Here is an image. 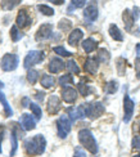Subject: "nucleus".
Wrapping results in <instances>:
<instances>
[{"mask_svg":"<svg viewBox=\"0 0 140 157\" xmlns=\"http://www.w3.org/2000/svg\"><path fill=\"white\" fill-rule=\"evenodd\" d=\"M109 35L112 39H115L116 41H122L123 40V36L121 34V31H119V29L117 27L116 25H111L109 26Z\"/></svg>","mask_w":140,"mask_h":157,"instance_id":"aec40b11","label":"nucleus"},{"mask_svg":"<svg viewBox=\"0 0 140 157\" xmlns=\"http://www.w3.org/2000/svg\"><path fill=\"white\" fill-rule=\"evenodd\" d=\"M10 37H12L13 41H18V40H21V39L23 37V34L19 32L17 26H12V29H10Z\"/></svg>","mask_w":140,"mask_h":157,"instance_id":"393cba45","label":"nucleus"},{"mask_svg":"<svg viewBox=\"0 0 140 157\" xmlns=\"http://www.w3.org/2000/svg\"><path fill=\"white\" fill-rule=\"evenodd\" d=\"M84 17H85V19H88L89 22H94L98 18V8L95 5H89L88 8L84 10Z\"/></svg>","mask_w":140,"mask_h":157,"instance_id":"f3484780","label":"nucleus"},{"mask_svg":"<svg viewBox=\"0 0 140 157\" xmlns=\"http://www.w3.org/2000/svg\"><path fill=\"white\" fill-rule=\"evenodd\" d=\"M30 104H31V103H30V99H28L27 97H25L23 99H22V107H28Z\"/></svg>","mask_w":140,"mask_h":157,"instance_id":"37998d69","label":"nucleus"},{"mask_svg":"<svg viewBox=\"0 0 140 157\" xmlns=\"http://www.w3.org/2000/svg\"><path fill=\"white\" fill-rule=\"evenodd\" d=\"M66 67H67V70L70 71V72H72V74H80V68H78V66H77V63L73 61V59H71V61H68L67 62V64H66Z\"/></svg>","mask_w":140,"mask_h":157,"instance_id":"c756f323","label":"nucleus"},{"mask_svg":"<svg viewBox=\"0 0 140 157\" xmlns=\"http://www.w3.org/2000/svg\"><path fill=\"white\" fill-rule=\"evenodd\" d=\"M51 35H53V26L50 23H45L40 26V29L36 32V41L48 40L49 37H51Z\"/></svg>","mask_w":140,"mask_h":157,"instance_id":"0eeeda50","label":"nucleus"},{"mask_svg":"<svg viewBox=\"0 0 140 157\" xmlns=\"http://www.w3.org/2000/svg\"><path fill=\"white\" fill-rule=\"evenodd\" d=\"M86 0H71V5L73 6V8H82V6L85 5Z\"/></svg>","mask_w":140,"mask_h":157,"instance_id":"e433bc0d","label":"nucleus"},{"mask_svg":"<svg viewBox=\"0 0 140 157\" xmlns=\"http://www.w3.org/2000/svg\"><path fill=\"white\" fill-rule=\"evenodd\" d=\"M21 3V0H3L2 2V8L4 10H12Z\"/></svg>","mask_w":140,"mask_h":157,"instance_id":"5701e85b","label":"nucleus"},{"mask_svg":"<svg viewBox=\"0 0 140 157\" xmlns=\"http://www.w3.org/2000/svg\"><path fill=\"white\" fill-rule=\"evenodd\" d=\"M57 130H58V136L59 138H66L71 132V120L68 116H61L57 120Z\"/></svg>","mask_w":140,"mask_h":157,"instance_id":"423d86ee","label":"nucleus"},{"mask_svg":"<svg viewBox=\"0 0 140 157\" xmlns=\"http://www.w3.org/2000/svg\"><path fill=\"white\" fill-rule=\"evenodd\" d=\"M96 47H98L96 41L93 37H89V39H86V40L82 41V49L86 52V53H91L93 50L96 49Z\"/></svg>","mask_w":140,"mask_h":157,"instance_id":"6ab92c4d","label":"nucleus"},{"mask_svg":"<svg viewBox=\"0 0 140 157\" xmlns=\"http://www.w3.org/2000/svg\"><path fill=\"white\" fill-rule=\"evenodd\" d=\"M135 67H136V72H138V77L140 78V58H136V62H135Z\"/></svg>","mask_w":140,"mask_h":157,"instance_id":"79ce46f5","label":"nucleus"},{"mask_svg":"<svg viewBox=\"0 0 140 157\" xmlns=\"http://www.w3.org/2000/svg\"><path fill=\"white\" fill-rule=\"evenodd\" d=\"M18 136L16 134V132L13 130L12 134H10V143H12V149H10V156H14L17 152V148H18Z\"/></svg>","mask_w":140,"mask_h":157,"instance_id":"b1692460","label":"nucleus"},{"mask_svg":"<svg viewBox=\"0 0 140 157\" xmlns=\"http://www.w3.org/2000/svg\"><path fill=\"white\" fill-rule=\"evenodd\" d=\"M98 67H99V61L98 59H94V58H88L84 64V68L86 72H89L91 75H95L96 71H98Z\"/></svg>","mask_w":140,"mask_h":157,"instance_id":"2eb2a0df","label":"nucleus"},{"mask_svg":"<svg viewBox=\"0 0 140 157\" xmlns=\"http://www.w3.org/2000/svg\"><path fill=\"white\" fill-rule=\"evenodd\" d=\"M67 113L70 116V119L71 121H77L80 119H82V117H85V111L82 108V104L81 106H78V107H71L67 109Z\"/></svg>","mask_w":140,"mask_h":157,"instance_id":"9b49d317","label":"nucleus"},{"mask_svg":"<svg viewBox=\"0 0 140 157\" xmlns=\"http://www.w3.org/2000/svg\"><path fill=\"white\" fill-rule=\"evenodd\" d=\"M43 59H44V53L41 50H31V52H28V54L25 58L23 66H25V68H30L40 62H43Z\"/></svg>","mask_w":140,"mask_h":157,"instance_id":"39448f33","label":"nucleus"},{"mask_svg":"<svg viewBox=\"0 0 140 157\" xmlns=\"http://www.w3.org/2000/svg\"><path fill=\"white\" fill-rule=\"evenodd\" d=\"M37 9L43 13V14H45V16H53L54 14V9L53 8H50V6H48V5H43V4H40L39 6H37Z\"/></svg>","mask_w":140,"mask_h":157,"instance_id":"2f4dec72","label":"nucleus"},{"mask_svg":"<svg viewBox=\"0 0 140 157\" xmlns=\"http://www.w3.org/2000/svg\"><path fill=\"white\" fill-rule=\"evenodd\" d=\"M91 2H96V0H91Z\"/></svg>","mask_w":140,"mask_h":157,"instance_id":"8fccbe9b","label":"nucleus"},{"mask_svg":"<svg viewBox=\"0 0 140 157\" xmlns=\"http://www.w3.org/2000/svg\"><path fill=\"white\" fill-rule=\"evenodd\" d=\"M0 102H2L3 104V107H4V112H5V117H10L13 115V111L9 106V103L8 101H6V98H5V94L3 93L2 90H0Z\"/></svg>","mask_w":140,"mask_h":157,"instance_id":"412c9836","label":"nucleus"},{"mask_svg":"<svg viewBox=\"0 0 140 157\" xmlns=\"http://www.w3.org/2000/svg\"><path fill=\"white\" fill-rule=\"evenodd\" d=\"M30 108L32 111V113L36 116V119H40V117H41V108H40V106H37L36 103H31Z\"/></svg>","mask_w":140,"mask_h":157,"instance_id":"f704fd0d","label":"nucleus"},{"mask_svg":"<svg viewBox=\"0 0 140 157\" xmlns=\"http://www.w3.org/2000/svg\"><path fill=\"white\" fill-rule=\"evenodd\" d=\"M66 67V63L59 58H53L49 63V71L51 74H59Z\"/></svg>","mask_w":140,"mask_h":157,"instance_id":"4468645a","label":"nucleus"},{"mask_svg":"<svg viewBox=\"0 0 140 157\" xmlns=\"http://www.w3.org/2000/svg\"><path fill=\"white\" fill-rule=\"evenodd\" d=\"M2 142H3V133L0 134V153H2Z\"/></svg>","mask_w":140,"mask_h":157,"instance_id":"a18cd8bd","label":"nucleus"},{"mask_svg":"<svg viewBox=\"0 0 140 157\" xmlns=\"http://www.w3.org/2000/svg\"><path fill=\"white\" fill-rule=\"evenodd\" d=\"M78 140L93 155L98 152V144H96L94 136H93V134H91V132L89 129H81L78 132Z\"/></svg>","mask_w":140,"mask_h":157,"instance_id":"f03ea898","label":"nucleus"},{"mask_svg":"<svg viewBox=\"0 0 140 157\" xmlns=\"http://www.w3.org/2000/svg\"><path fill=\"white\" fill-rule=\"evenodd\" d=\"M122 19H123V22H125V29L127 30V31H130L131 27H132V25H134V22H135V19H134V17H132V13L129 9H125Z\"/></svg>","mask_w":140,"mask_h":157,"instance_id":"a211bd4d","label":"nucleus"},{"mask_svg":"<svg viewBox=\"0 0 140 157\" xmlns=\"http://www.w3.org/2000/svg\"><path fill=\"white\" fill-rule=\"evenodd\" d=\"M53 50H54L55 53H57V54H59L61 57H71V56H72V53H70L68 50H66L63 47H55Z\"/></svg>","mask_w":140,"mask_h":157,"instance_id":"72a5a7b5","label":"nucleus"},{"mask_svg":"<svg viewBox=\"0 0 140 157\" xmlns=\"http://www.w3.org/2000/svg\"><path fill=\"white\" fill-rule=\"evenodd\" d=\"M132 147L136 149H140V136H135L134 138V140H132Z\"/></svg>","mask_w":140,"mask_h":157,"instance_id":"58836bf2","label":"nucleus"},{"mask_svg":"<svg viewBox=\"0 0 140 157\" xmlns=\"http://www.w3.org/2000/svg\"><path fill=\"white\" fill-rule=\"evenodd\" d=\"M126 61L123 59V58H119V59L117 61V70H118V74L119 75H123L125 74V67H126Z\"/></svg>","mask_w":140,"mask_h":157,"instance_id":"c9c22d12","label":"nucleus"},{"mask_svg":"<svg viewBox=\"0 0 140 157\" xmlns=\"http://www.w3.org/2000/svg\"><path fill=\"white\" fill-rule=\"evenodd\" d=\"M117 89H118V84L115 80L107 82V85H105V93H108V94H115Z\"/></svg>","mask_w":140,"mask_h":157,"instance_id":"a878e982","label":"nucleus"},{"mask_svg":"<svg viewBox=\"0 0 140 157\" xmlns=\"http://www.w3.org/2000/svg\"><path fill=\"white\" fill-rule=\"evenodd\" d=\"M46 147V140L43 135H35L34 138L27 139L25 143V149L26 153L28 156H37V155H43Z\"/></svg>","mask_w":140,"mask_h":157,"instance_id":"f257e3e1","label":"nucleus"},{"mask_svg":"<svg viewBox=\"0 0 140 157\" xmlns=\"http://www.w3.org/2000/svg\"><path fill=\"white\" fill-rule=\"evenodd\" d=\"M77 89H78V91H80V94L84 95V97L89 95V94L91 93V89H90V86H89V85H86V84H84L82 81H81V82H78V85H77Z\"/></svg>","mask_w":140,"mask_h":157,"instance_id":"c85d7f7f","label":"nucleus"},{"mask_svg":"<svg viewBox=\"0 0 140 157\" xmlns=\"http://www.w3.org/2000/svg\"><path fill=\"white\" fill-rule=\"evenodd\" d=\"M136 52H138V54H140V44L136 45Z\"/></svg>","mask_w":140,"mask_h":157,"instance_id":"49530a36","label":"nucleus"},{"mask_svg":"<svg viewBox=\"0 0 140 157\" xmlns=\"http://www.w3.org/2000/svg\"><path fill=\"white\" fill-rule=\"evenodd\" d=\"M40 82H41V85L45 88V89H50L51 86H54V84H55V78L50 76V75H43L41 77V80H40Z\"/></svg>","mask_w":140,"mask_h":157,"instance_id":"4be33fe9","label":"nucleus"},{"mask_svg":"<svg viewBox=\"0 0 140 157\" xmlns=\"http://www.w3.org/2000/svg\"><path fill=\"white\" fill-rule=\"evenodd\" d=\"M134 157H140V155H135V156H134Z\"/></svg>","mask_w":140,"mask_h":157,"instance_id":"09e8293b","label":"nucleus"},{"mask_svg":"<svg viewBox=\"0 0 140 157\" xmlns=\"http://www.w3.org/2000/svg\"><path fill=\"white\" fill-rule=\"evenodd\" d=\"M3 86H4V84H3L2 81H0V88H3Z\"/></svg>","mask_w":140,"mask_h":157,"instance_id":"de8ad7c7","label":"nucleus"},{"mask_svg":"<svg viewBox=\"0 0 140 157\" xmlns=\"http://www.w3.org/2000/svg\"><path fill=\"white\" fill-rule=\"evenodd\" d=\"M134 102H132L131 98L126 94L123 98V111H125V116H123V121L129 122L132 117V113H134Z\"/></svg>","mask_w":140,"mask_h":157,"instance_id":"6e6552de","label":"nucleus"},{"mask_svg":"<svg viewBox=\"0 0 140 157\" xmlns=\"http://www.w3.org/2000/svg\"><path fill=\"white\" fill-rule=\"evenodd\" d=\"M16 23L18 27H28L31 25V18L28 16V13L26 12L25 9H21L18 12V16H17V19H16Z\"/></svg>","mask_w":140,"mask_h":157,"instance_id":"9d476101","label":"nucleus"},{"mask_svg":"<svg viewBox=\"0 0 140 157\" xmlns=\"http://www.w3.org/2000/svg\"><path fill=\"white\" fill-rule=\"evenodd\" d=\"M58 82H59V85H62V86H68V85L73 84V77H72V75H63L59 77Z\"/></svg>","mask_w":140,"mask_h":157,"instance_id":"cd10ccee","label":"nucleus"},{"mask_svg":"<svg viewBox=\"0 0 140 157\" xmlns=\"http://www.w3.org/2000/svg\"><path fill=\"white\" fill-rule=\"evenodd\" d=\"M82 108L85 111V115L89 116L90 119H96V117H99L104 112V106L100 102L82 104Z\"/></svg>","mask_w":140,"mask_h":157,"instance_id":"20e7f679","label":"nucleus"},{"mask_svg":"<svg viewBox=\"0 0 140 157\" xmlns=\"http://www.w3.org/2000/svg\"><path fill=\"white\" fill-rule=\"evenodd\" d=\"M19 63V58L17 54H4V57L0 61V67L5 72H10V71H14L18 67Z\"/></svg>","mask_w":140,"mask_h":157,"instance_id":"7ed1b4c3","label":"nucleus"},{"mask_svg":"<svg viewBox=\"0 0 140 157\" xmlns=\"http://www.w3.org/2000/svg\"><path fill=\"white\" fill-rule=\"evenodd\" d=\"M62 98L66 103H73L77 99V91L71 86H66L62 91Z\"/></svg>","mask_w":140,"mask_h":157,"instance_id":"ddd939ff","label":"nucleus"},{"mask_svg":"<svg viewBox=\"0 0 140 157\" xmlns=\"http://www.w3.org/2000/svg\"><path fill=\"white\" fill-rule=\"evenodd\" d=\"M19 122H21L22 128L26 130V132H28V130H32V129L36 128V120L28 113H23L21 116V119H19Z\"/></svg>","mask_w":140,"mask_h":157,"instance_id":"1a4fd4ad","label":"nucleus"},{"mask_svg":"<svg viewBox=\"0 0 140 157\" xmlns=\"http://www.w3.org/2000/svg\"><path fill=\"white\" fill-rule=\"evenodd\" d=\"M59 109H61V101H59V98L54 94L50 95L48 101V112L50 115H55Z\"/></svg>","mask_w":140,"mask_h":157,"instance_id":"f8f14e48","label":"nucleus"},{"mask_svg":"<svg viewBox=\"0 0 140 157\" xmlns=\"http://www.w3.org/2000/svg\"><path fill=\"white\" fill-rule=\"evenodd\" d=\"M48 2H50L53 4H57V5H62L64 3V0H48Z\"/></svg>","mask_w":140,"mask_h":157,"instance_id":"c03bdc74","label":"nucleus"},{"mask_svg":"<svg viewBox=\"0 0 140 157\" xmlns=\"http://www.w3.org/2000/svg\"><path fill=\"white\" fill-rule=\"evenodd\" d=\"M98 61L102 63H107L109 61V53L105 49H99L98 50Z\"/></svg>","mask_w":140,"mask_h":157,"instance_id":"bb28decb","label":"nucleus"},{"mask_svg":"<svg viewBox=\"0 0 140 157\" xmlns=\"http://www.w3.org/2000/svg\"><path fill=\"white\" fill-rule=\"evenodd\" d=\"M44 97H45V93H43V91H36V95H35V98L37 101H44Z\"/></svg>","mask_w":140,"mask_h":157,"instance_id":"a19ab883","label":"nucleus"},{"mask_svg":"<svg viewBox=\"0 0 140 157\" xmlns=\"http://www.w3.org/2000/svg\"><path fill=\"white\" fill-rule=\"evenodd\" d=\"M58 27H59V30H62V31H68L72 27V22L70 21V19H61Z\"/></svg>","mask_w":140,"mask_h":157,"instance_id":"473e14b6","label":"nucleus"},{"mask_svg":"<svg viewBox=\"0 0 140 157\" xmlns=\"http://www.w3.org/2000/svg\"><path fill=\"white\" fill-rule=\"evenodd\" d=\"M132 12H134V13H132V17H134V19L136 21V19L139 18V16H140V9L138 8V6H134V9H132Z\"/></svg>","mask_w":140,"mask_h":157,"instance_id":"ea45409f","label":"nucleus"},{"mask_svg":"<svg viewBox=\"0 0 140 157\" xmlns=\"http://www.w3.org/2000/svg\"><path fill=\"white\" fill-rule=\"evenodd\" d=\"M37 77H39V72L36 70H28V72H27V81L30 84L34 85L37 81Z\"/></svg>","mask_w":140,"mask_h":157,"instance_id":"7c9ffc66","label":"nucleus"},{"mask_svg":"<svg viewBox=\"0 0 140 157\" xmlns=\"http://www.w3.org/2000/svg\"><path fill=\"white\" fill-rule=\"evenodd\" d=\"M73 157H86V153L84 152V149H81L80 147L76 148V151H75V156Z\"/></svg>","mask_w":140,"mask_h":157,"instance_id":"4c0bfd02","label":"nucleus"},{"mask_svg":"<svg viewBox=\"0 0 140 157\" xmlns=\"http://www.w3.org/2000/svg\"><path fill=\"white\" fill-rule=\"evenodd\" d=\"M84 37V32L80 30V29H76L73 30L70 36H68V44L71 45V47H76V45L78 44V41L81 40V39Z\"/></svg>","mask_w":140,"mask_h":157,"instance_id":"dca6fc26","label":"nucleus"}]
</instances>
